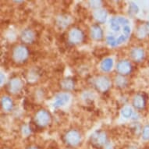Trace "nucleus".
<instances>
[{"instance_id": "obj_1", "label": "nucleus", "mask_w": 149, "mask_h": 149, "mask_svg": "<svg viewBox=\"0 0 149 149\" xmlns=\"http://www.w3.org/2000/svg\"><path fill=\"white\" fill-rule=\"evenodd\" d=\"M49 114L47 113L45 110H41L38 113H37L36 118H35V121L37 122L36 124L38 126H45L49 122Z\"/></svg>"}, {"instance_id": "obj_2", "label": "nucleus", "mask_w": 149, "mask_h": 149, "mask_svg": "<svg viewBox=\"0 0 149 149\" xmlns=\"http://www.w3.org/2000/svg\"><path fill=\"white\" fill-rule=\"evenodd\" d=\"M13 56L18 62L24 61L27 57V50L24 47H18L14 50Z\"/></svg>"}, {"instance_id": "obj_3", "label": "nucleus", "mask_w": 149, "mask_h": 149, "mask_svg": "<svg viewBox=\"0 0 149 149\" xmlns=\"http://www.w3.org/2000/svg\"><path fill=\"white\" fill-rule=\"evenodd\" d=\"M116 70L121 74H128L131 71V65L129 62L121 61L118 63Z\"/></svg>"}, {"instance_id": "obj_4", "label": "nucleus", "mask_w": 149, "mask_h": 149, "mask_svg": "<svg viewBox=\"0 0 149 149\" xmlns=\"http://www.w3.org/2000/svg\"><path fill=\"white\" fill-rule=\"evenodd\" d=\"M83 34L81 31L77 29H73L70 33V41L72 43H79L82 41Z\"/></svg>"}, {"instance_id": "obj_5", "label": "nucleus", "mask_w": 149, "mask_h": 149, "mask_svg": "<svg viewBox=\"0 0 149 149\" xmlns=\"http://www.w3.org/2000/svg\"><path fill=\"white\" fill-rule=\"evenodd\" d=\"M70 96L67 94H59L56 97V102L54 104L55 107H60L66 105L69 102Z\"/></svg>"}, {"instance_id": "obj_6", "label": "nucleus", "mask_w": 149, "mask_h": 149, "mask_svg": "<svg viewBox=\"0 0 149 149\" xmlns=\"http://www.w3.org/2000/svg\"><path fill=\"white\" fill-rule=\"evenodd\" d=\"M134 105L135 108H137L138 109H142L145 107L146 105V101L145 98L142 95H137L135 96V98H134Z\"/></svg>"}, {"instance_id": "obj_7", "label": "nucleus", "mask_w": 149, "mask_h": 149, "mask_svg": "<svg viewBox=\"0 0 149 149\" xmlns=\"http://www.w3.org/2000/svg\"><path fill=\"white\" fill-rule=\"evenodd\" d=\"M96 86L100 91H105L109 87V81L105 77H102L96 81Z\"/></svg>"}, {"instance_id": "obj_8", "label": "nucleus", "mask_w": 149, "mask_h": 149, "mask_svg": "<svg viewBox=\"0 0 149 149\" xmlns=\"http://www.w3.org/2000/svg\"><path fill=\"white\" fill-rule=\"evenodd\" d=\"M131 56L133 57V59L136 60L137 62L141 61L142 59H144V50L142 49H139V48H136L134 49L131 52Z\"/></svg>"}, {"instance_id": "obj_9", "label": "nucleus", "mask_w": 149, "mask_h": 149, "mask_svg": "<svg viewBox=\"0 0 149 149\" xmlns=\"http://www.w3.org/2000/svg\"><path fill=\"white\" fill-rule=\"evenodd\" d=\"M66 140L68 141L69 143L77 144V143H78L79 140H80V135L77 131L71 130L66 134Z\"/></svg>"}, {"instance_id": "obj_10", "label": "nucleus", "mask_w": 149, "mask_h": 149, "mask_svg": "<svg viewBox=\"0 0 149 149\" xmlns=\"http://www.w3.org/2000/svg\"><path fill=\"white\" fill-rule=\"evenodd\" d=\"M91 35L93 38L96 40L101 39L102 38V31L98 25H94L91 27Z\"/></svg>"}, {"instance_id": "obj_11", "label": "nucleus", "mask_w": 149, "mask_h": 149, "mask_svg": "<svg viewBox=\"0 0 149 149\" xmlns=\"http://www.w3.org/2000/svg\"><path fill=\"white\" fill-rule=\"evenodd\" d=\"M113 59L108 58V59H105V60H103L102 63H101V68L103 71L108 72V71L111 70V69L113 67Z\"/></svg>"}, {"instance_id": "obj_12", "label": "nucleus", "mask_w": 149, "mask_h": 149, "mask_svg": "<svg viewBox=\"0 0 149 149\" xmlns=\"http://www.w3.org/2000/svg\"><path fill=\"white\" fill-rule=\"evenodd\" d=\"M10 91H12L13 92H17L18 91H20L21 88V82L19 79H14L12 81H10Z\"/></svg>"}, {"instance_id": "obj_13", "label": "nucleus", "mask_w": 149, "mask_h": 149, "mask_svg": "<svg viewBox=\"0 0 149 149\" xmlns=\"http://www.w3.org/2000/svg\"><path fill=\"white\" fill-rule=\"evenodd\" d=\"M94 16H95V19L98 20V22L103 23L105 21V19H106V17H107V13H106L105 10H101L96 11L94 13Z\"/></svg>"}, {"instance_id": "obj_14", "label": "nucleus", "mask_w": 149, "mask_h": 149, "mask_svg": "<svg viewBox=\"0 0 149 149\" xmlns=\"http://www.w3.org/2000/svg\"><path fill=\"white\" fill-rule=\"evenodd\" d=\"M2 105L5 110L10 111L13 108V101L11 100V98H8V97H4L2 99Z\"/></svg>"}, {"instance_id": "obj_15", "label": "nucleus", "mask_w": 149, "mask_h": 149, "mask_svg": "<svg viewBox=\"0 0 149 149\" xmlns=\"http://www.w3.org/2000/svg\"><path fill=\"white\" fill-rule=\"evenodd\" d=\"M21 38H22V40L25 43H30L34 39V35H33V33L31 31L27 30L24 32H23Z\"/></svg>"}, {"instance_id": "obj_16", "label": "nucleus", "mask_w": 149, "mask_h": 149, "mask_svg": "<svg viewBox=\"0 0 149 149\" xmlns=\"http://www.w3.org/2000/svg\"><path fill=\"white\" fill-rule=\"evenodd\" d=\"M133 114V110L130 107H125L122 110V115L124 116L125 118L130 117Z\"/></svg>"}, {"instance_id": "obj_17", "label": "nucleus", "mask_w": 149, "mask_h": 149, "mask_svg": "<svg viewBox=\"0 0 149 149\" xmlns=\"http://www.w3.org/2000/svg\"><path fill=\"white\" fill-rule=\"evenodd\" d=\"M63 86L66 89H71V88H73V82L70 79H66V80L63 81Z\"/></svg>"}, {"instance_id": "obj_18", "label": "nucleus", "mask_w": 149, "mask_h": 149, "mask_svg": "<svg viewBox=\"0 0 149 149\" xmlns=\"http://www.w3.org/2000/svg\"><path fill=\"white\" fill-rule=\"evenodd\" d=\"M142 137L144 140L149 139V125H147L143 129V133H142Z\"/></svg>"}, {"instance_id": "obj_19", "label": "nucleus", "mask_w": 149, "mask_h": 149, "mask_svg": "<svg viewBox=\"0 0 149 149\" xmlns=\"http://www.w3.org/2000/svg\"><path fill=\"white\" fill-rule=\"evenodd\" d=\"M114 19L119 24H128V20L123 17H118V18H114Z\"/></svg>"}, {"instance_id": "obj_20", "label": "nucleus", "mask_w": 149, "mask_h": 149, "mask_svg": "<svg viewBox=\"0 0 149 149\" xmlns=\"http://www.w3.org/2000/svg\"><path fill=\"white\" fill-rule=\"evenodd\" d=\"M107 42L108 43L112 45V46H115L116 45V41L115 38L113 36H109L107 38Z\"/></svg>"}, {"instance_id": "obj_21", "label": "nucleus", "mask_w": 149, "mask_h": 149, "mask_svg": "<svg viewBox=\"0 0 149 149\" xmlns=\"http://www.w3.org/2000/svg\"><path fill=\"white\" fill-rule=\"evenodd\" d=\"M123 32H124V34H126V36H128L130 33V27L129 26H127V25H125L124 27H123Z\"/></svg>"}, {"instance_id": "obj_22", "label": "nucleus", "mask_w": 149, "mask_h": 149, "mask_svg": "<svg viewBox=\"0 0 149 149\" xmlns=\"http://www.w3.org/2000/svg\"><path fill=\"white\" fill-rule=\"evenodd\" d=\"M127 36H120L118 40L116 41V45L120 44V43H122V42H124L126 40H127Z\"/></svg>"}, {"instance_id": "obj_23", "label": "nucleus", "mask_w": 149, "mask_h": 149, "mask_svg": "<svg viewBox=\"0 0 149 149\" xmlns=\"http://www.w3.org/2000/svg\"><path fill=\"white\" fill-rule=\"evenodd\" d=\"M120 83H121V85L120 86L124 85V84L126 83L125 79H123V77H118V78L116 79V84H117L118 85H120Z\"/></svg>"}, {"instance_id": "obj_24", "label": "nucleus", "mask_w": 149, "mask_h": 149, "mask_svg": "<svg viewBox=\"0 0 149 149\" xmlns=\"http://www.w3.org/2000/svg\"><path fill=\"white\" fill-rule=\"evenodd\" d=\"M130 11L134 13H137V11H138V7L135 4H131L130 6Z\"/></svg>"}]
</instances>
